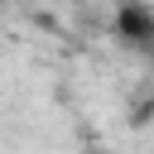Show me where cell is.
Segmentation results:
<instances>
[{"instance_id": "6da1fadb", "label": "cell", "mask_w": 154, "mask_h": 154, "mask_svg": "<svg viewBox=\"0 0 154 154\" xmlns=\"http://www.w3.org/2000/svg\"><path fill=\"white\" fill-rule=\"evenodd\" d=\"M116 38L125 48L154 53V10L149 5H120L116 10Z\"/></svg>"}]
</instances>
